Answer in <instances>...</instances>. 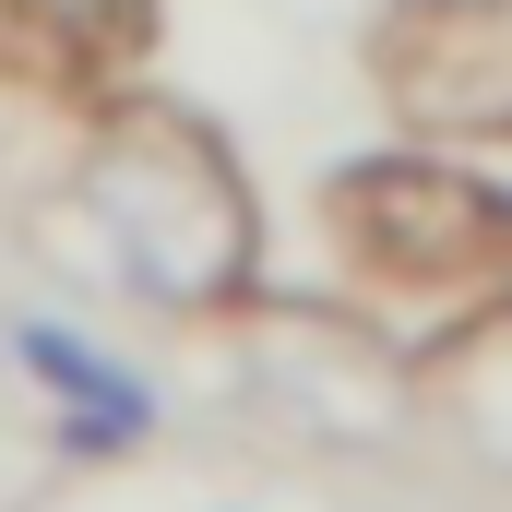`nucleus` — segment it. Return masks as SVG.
Masks as SVG:
<instances>
[{"mask_svg":"<svg viewBox=\"0 0 512 512\" xmlns=\"http://www.w3.org/2000/svg\"><path fill=\"white\" fill-rule=\"evenodd\" d=\"M72 203L96 227V251L120 262V286L143 310H179V322H239L262 298V203L239 143L203 120V108H167V96H131L96 120L84 167H72Z\"/></svg>","mask_w":512,"mask_h":512,"instance_id":"obj_1","label":"nucleus"},{"mask_svg":"<svg viewBox=\"0 0 512 512\" xmlns=\"http://www.w3.org/2000/svg\"><path fill=\"white\" fill-rule=\"evenodd\" d=\"M322 239L382 298H501L512 286V191L453 167V143H382L322 179Z\"/></svg>","mask_w":512,"mask_h":512,"instance_id":"obj_2","label":"nucleus"},{"mask_svg":"<svg viewBox=\"0 0 512 512\" xmlns=\"http://www.w3.org/2000/svg\"><path fill=\"white\" fill-rule=\"evenodd\" d=\"M358 60L417 143H512V0H382Z\"/></svg>","mask_w":512,"mask_h":512,"instance_id":"obj_3","label":"nucleus"},{"mask_svg":"<svg viewBox=\"0 0 512 512\" xmlns=\"http://www.w3.org/2000/svg\"><path fill=\"white\" fill-rule=\"evenodd\" d=\"M239 322H251L262 405H286L298 429H322V441H382V429H405L417 393H405L382 334H358V310H334V298H274V286H262Z\"/></svg>","mask_w":512,"mask_h":512,"instance_id":"obj_4","label":"nucleus"},{"mask_svg":"<svg viewBox=\"0 0 512 512\" xmlns=\"http://www.w3.org/2000/svg\"><path fill=\"white\" fill-rule=\"evenodd\" d=\"M24 346V370L48 382V405H60V453H131V441H155V382L131 370V358H108L96 334H72V322H24L12 334Z\"/></svg>","mask_w":512,"mask_h":512,"instance_id":"obj_5","label":"nucleus"},{"mask_svg":"<svg viewBox=\"0 0 512 512\" xmlns=\"http://www.w3.org/2000/svg\"><path fill=\"white\" fill-rule=\"evenodd\" d=\"M36 12H48V24H60L72 48H131V36H143V24H155L167 0H36Z\"/></svg>","mask_w":512,"mask_h":512,"instance_id":"obj_6","label":"nucleus"}]
</instances>
